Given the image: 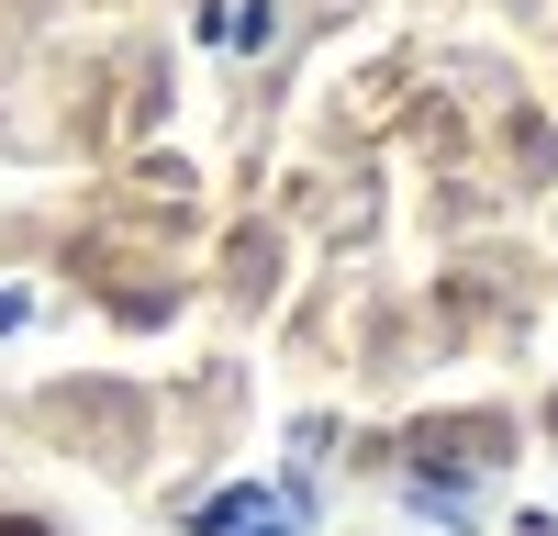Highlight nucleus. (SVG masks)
Returning <instances> with one entry per match:
<instances>
[{
	"label": "nucleus",
	"instance_id": "obj_1",
	"mask_svg": "<svg viewBox=\"0 0 558 536\" xmlns=\"http://www.w3.org/2000/svg\"><path fill=\"white\" fill-rule=\"evenodd\" d=\"M0 536H45V525H34V514H0Z\"/></svg>",
	"mask_w": 558,
	"mask_h": 536
}]
</instances>
